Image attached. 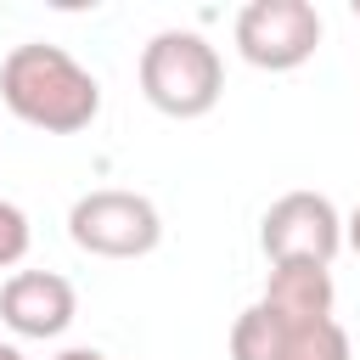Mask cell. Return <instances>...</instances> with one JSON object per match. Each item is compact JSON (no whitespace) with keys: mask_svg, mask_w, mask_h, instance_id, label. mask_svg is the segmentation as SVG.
I'll list each match as a JSON object with an SVG mask.
<instances>
[{"mask_svg":"<svg viewBox=\"0 0 360 360\" xmlns=\"http://www.w3.org/2000/svg\"><path fill=\"white\" fill-rule=\"evenodd\" d=\"M68 236L90 259H146L163 242V214L141 191L101 186V191H84L68 208Z\"/></svg>","mask_w":360,"mask_h":360,"instance_id":"obj_3","label":"cell"},{"mask_svg":"<svg viewBox=\"0 0 360 360\" xmlns=\"http://www.w3.org/2000/svg\"><path fill=\"white\" fill-rule=\"evenodd\" d=\"M259 304H264L270 315H281V321L315 326V321H332L338 287H332V270H326V264H270Z\"/></svg>","mask_w":360,"mask_h":360,"instance_id":"obj_8","label":"cell"},{"mask_svg":"<svg viewBox=\"0 0 360 360\" xmlns=\"http://www.w3.org/2000/svg\"><path fill=\"white\" fill-rule=\"evenodd\" d=\"M141 96L163 118H208L225 96V62L197 28H163L141 45Z\"/></svg>","mask_w":360,"mask_h":360,"instance_id":"obj_2","label":"cell"},{"mask_svg":"<svg viewBox=\"0 0 360 360\" xmlns=\"http://www.w3.org/2000/svg\"><path fill=\"white\" fill-rule=\"evenodd\" d=\"M321 34H326V22L309 0H248L236 11V28H231L242 62L259 68V73L304 68L321 51Z\"/></svg>","mask_w":360,"mask_h":360,"instance_id":"obj_4","label":"cell"},{"mask_svg":"<svg viewBox=\"0 0 360 360\" xmlns=\"http://www.w3.org/2000/svg\"><path fill=\"white\" fill-rule=\"evenodd\" d=\"M79 315V292L68 276L56 270H17L6 287H0V321L17 332V338H62Z\"/></svg>","mask_w":360,"mask_h":360,"instance_id":"obj_7","label":"cell"},{"mask_svg":"<svg viewBox=\"0 0 360 360\" xmlns=\"http://www.w3.org/2000/svg\"><path fill=\"white\" fill-rule=\"evenodd\" d=\"M56 360H107V354H101V349H62Z\"/></svg>","mask_w":360,"mask_h":360,"instance_id":"obj_11","label":"cell"},{"mask_svg":"<svg viewBox=\"0 0 360 360\" xmlns=\"http://www.w3.org/2000/svg\"><path fill=\"white\" fill-rule=\"evenodd\" d=\"M0 360H22V349L17 343H0Z\"/></svg>","mask_w":360,"mask_h":360,"instance_id":"obj_12","label":"cell"},{"mask_svg":"<svg viewBox=\"0 0 360 360\" xmlns=\"http://www.w3.org/2000/svg\"><path fill=\"white\" fill-rule=\"evenodd\" d=\"M231 360H354L349 354V332L338 321H281L264 304H248L231 326Z\"/></svg>","mask_w":360,"mask_h":360,"instance_id":"obj_6","label":"cell"},{"mask_svg":"<svg viewBox=\"0 0 360 360\" xmlns=\"http://www.w3.org/2000/svg\"><path fill=\"white\" fill-rule=\"evenodd\" d=\"M259 248L270 264H326L343 248V214L321 191H287L259 219Z\"/></svg>","mask_w":360,"mask_h":360,"instance_id":"obj_5","label":"cell"},{"mask_svg":"<svg viewBox=\"0 0 360 360\" xmlns=\"http://www.w3.org/2000/svg\"><path fill=\"white\" fill-rule=\"evenodd\" d=\"M0 101L28 129L79 135L101 112V79L73 51L51 39H28V45H11L0 62Z\"/></svg>","mask_w":360,"mask_h":360,"instance_id":"obj_1","label":"cell"},{"mask_svg":"<svg viewBox=\"0 0 360 360\" xmlns=\"http://www.w3.org/2000/svg\"><path fill=\"white\" fill-rule=\"evenodd\" d=\"M28 242H34V231H28V214H22L17 202H6V197H0V270L22 264Z\"/></svg>","mask_w":360,"mask_h":360,"instance_id":"obj_9","label":"cell"},{"mask_svg":"<svg viewBox=\"0 0 360 360\" xmlns=\"http://www.w3.org/2000/svg\"><path fill=\"white\" fill-rule=\"evenodd\" d=\"M343 242H349V248H354V253H360V202H354V214H349V219H343Z\"/></svg>","mask_w":360,"mask_h":360,"instance_id":"obj_10","label":"cell"}]
</instances>
